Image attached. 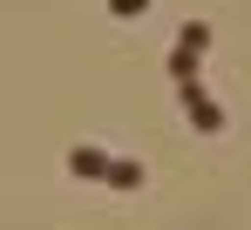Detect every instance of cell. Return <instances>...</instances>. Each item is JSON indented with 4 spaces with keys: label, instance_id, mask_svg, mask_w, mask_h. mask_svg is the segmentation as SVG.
I'll return each mask as SVG.
<instances>
[{
    "label": "cell",
    "instance_id": "6da1fadb",
    "mask_svg": "<svg viewBox=\"0 0 251 230\" xmlns=\"http://www.w3.org/2000/svg\"><path fill=\"white\" fill-rule=\"evenodd\" d=\"M204 47H210V27H204V21H190V27H183V41H176V61H170V68H176V81H190V68L204 61Z\"/></svg>",
    "mask_w": 251,
    "mask_h": 230
},
{
    "label": "cell",
    "instance_id": "7a4b0ae2",
    "mask_svg": "<svg viewBox=\"0 0 251 230\" xmlns=\"http://www.w3.org/2000/svg\"><path fill=\"white\" fill-rule=\"evenodd\" d=\"M183 102H190V122H197V129H210V136L224 129V115L210 109V95H204V88H183Z\"/></svg>",
    "mask_w": 251,
    "mask_h": 230
},
{
    "label": "cell",
    "instance_id": "3957f363",
    "mask_svg": "<svg viewBox=\"0 0 251 230\" xmlns=\"http://www.w3.org/2000/svg\"><path fill=\"white\" fill-rule=\"evenodd\" d=\"M68 169H75V176H109V149H68Z\"/></svg>",
    "mask_w": 251,
    "mask_h": 230
},
{
    "label": "cell",
    "instance_id": "277c9868",
    "mask_svg": "<svg viewBox=\"0 0 251 230\" xmlns=\"http://www.w3.org/2000/svg\"><path fill=\"white\" fill-rule=\"evenodd\" d=\"M109 183H116V190H136V183H143V162H109Z\"/></svg>",
    "mask_w": 251,
    "mask_h": 230
},
{
    "label": "cell",
    "instance_id": "5b68a950",
    "mask_svg": "<svg viewBox=\"0 0 251 230\" xmlns=\"http://www.w3.org/2000/svg\"><path fill=\"white\" fill-rule=\"evenodd\" d=\"M143 7H150V0H109V14H123V21H129V14H143Z\"/></svg>",
    "mask_w": 251,
    "mask_h": 230
}]
</instances>
